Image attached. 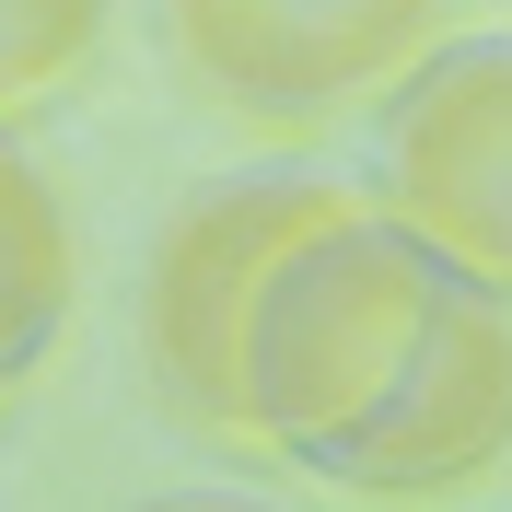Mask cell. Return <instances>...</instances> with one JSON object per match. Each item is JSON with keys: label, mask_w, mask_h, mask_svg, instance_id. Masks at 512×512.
Listing matches in <instances>:
<instances>
[{"label": "cell", "mask_w": 512, "mask_h": 512, "mask_svg": "<svg viewBox=\"0 0 512 512\" xmlns=\"http://www.w3.org/2000/svg\"><path fill=\"white\" fill-rule=\"evenodd\" d=\"M70 291H82V256H70V210L47 187V163L24 152V128L0 117V408L47 373V350L70 338Z\"/></svg>", "instance_id": "cell-6"}, {"label": "cell", "mask_w": 512, "mask_h": 512, "mask_svg": "<svg viewBox=\"0 0 512 512\" xmlns=\"http://www.w3.org/2000/svg\"><path fill=\"white\" fill-rule=\"evenodd\" d=\"M361 187L443 256L454 280L512 291V24L431 35L373 94V175Z\"/></svg>", "instance_id": "cell-2"}, {"label": "cell", "mask_w": 512, "mask_h": 512, "mask_svg": "<svg viewBox=\"0 0 512 512\" xmlns=\"http://www.w3.org/2000/svg\"><path fill=\"white\" fill-rule=\"evenodd\" d=\"M152 35L198 105L245 128H326L443 35V0H152Z\"/></svg>", "instance_id": "cell-3"}, {"label": "cell", "mask_w": 512, "mask_h": 512, "mask_svg": "<svg viewBox=\"0 0 512 512\" xmlns=\"http://www.w3.org/2000/svg\"><path fill=\"white\" fill-rule=\"evenodd\" d=\"M105 24H117V0H0V117L70 94L105 59Z\"/></svg>", "instance_id": "cell-7"}, {"label": "cell", "mask_w": 512, "mask_h": 512, "mask_svg": "<svg viewBox=\"0 0 512 512\" xmlns=\"http://www.w3.org/2000/svg\"><path fill=\"white\" fill-rule=\"evenodd\" d=\"M338 175H222L198 187L187 210H163L152 256H140V361H152V396L187 431H222L245 443V408H233V326H245V291L268 268L291 222H315Z\"/></svg>", "instance_id": "cell-4"}, {"label": "cell", "mask_w": 512, "mask_h": 512, "mask_svg": "<svg viewBox=\"0 0 512 512\" xmlns=\"http://www.w3.org/2000/svg\"><path fill=\"white\" fill-rule=\"evenodd\" d=\"M501 454H512V291L454 280L408 373L384 384V408L350 419L338 443H315L303 466L350 501H454Z\"/></svg>", "instance_id": "cell-5"}, {"label": "cell", "mask_w": 512, "mask_h": 512, "mask_svg": "<svg viewBox=\"0 0 512 512\" xmlns=\"http://www.w3.org/2000/svg\"><path fill=\"white\" fill-rule=\"evenodd\" d=\"M128 512H280V501H256V489H152Z\"/></svg>", "instance_id": "cell-8"}, {"label": "cell", "mask_w": 512, "mask_h": 512, "mask_svg": "<svg viewBox=\"0 0 512 512\" xmlns=\"http://www.w3.org/2000/svg\"><path fill=\"white\" fill-rule=\"evenodd\" d=\"M454 268L419 245L373 187H326L315 222H291L268 245L245 291V326H233V408H245V443L303 454L338 443L350 419L384 408V384L408 373V350L431 338Z\"/></svg>", "instance_id": "cell-1"}]
</instances>
